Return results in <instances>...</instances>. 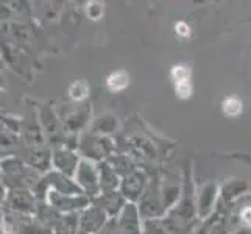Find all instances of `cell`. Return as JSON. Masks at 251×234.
Masks as SVG:
<instances>
[{
  "instance_id": "1",
  "label": "cell",
  "mask_w": 251,
  "mask_h": 234,
  "mask_svg": "<svg viewBox=\"0 0 251 234\" xmlns=\"http://www.w3.org/2000/svg\"><path fill=\"white\" fill-rule=\"evenodd\" d=\"M126 84H128V75H126L124 71L112 74V75L108 78V86H109V89H112V91H120V89H124Z\"/></svg>"
},
{
  "instance_id": "2",
  "label": "cell",
  "mask_w": 251,
  "mask_h": 234,
  "mask_svg": "<svg viewBox=\"0 0 251 234\" xmlns=\"http://www.w3.org/2000/svg\"><path fill=\"white\" fill-rule=\"evenodd\" d=\"M223 111H225V114H228V116H237L242 111V103L234 97L226 99L223 102Z\"/></svg>"
},
{
  "instance_id": "3",
  "label": "cell",
  "mask_w": 251,
  "mask_h": 234,
  "mask_svg": "<svg viewBox=\"0 0 251 234\" xmlns=\"http://www.w3.org/2000/svg\"><path fill=\"white\" fill-rule=\"evenodd\" d=\"M86 94H88V84L84 81H76L72 84L71 88V95L74 100H81L86 97Z\"/></svg>"
},
{
  "instance_id": "4",
  "label": "cell",
  "mask_w": 251,
  "mask_h": 234,
  "mask_svg": "<svg viewBox=\"0 0 251 234\" xmlns=\"http://www.w3.org/2000/svg\"><path fill=\"white\" fill-rule=\"evenodd\" d=\"M172 77H173V80L176 81V84H179V83H186V81H187V78H189V71H187V69H186L184 66H176V67H173Z\"/></svg>"
},
{
  "instance_id": "5",
  "label": "cell",
  "mask_w": 251,
  "mask_h": 234,
  "mask_svg": "<svg viewBox=\"0 0 251 234\" xmlns=\"http://www.w3.org/2000/svg\"><path fill=\"white\" fill-rule=\"evenodd\" d=\"M176 92L179 94V97H183V99L189 97V95H190V84L187 81L176 84Z\"/></svg>"
},
{
  "instance_id": "6",
  "label": "cell",
  "mask_w": 251,
  "mask_h": 234,
  "mask_svg": "<svg viewBox=\"0 0 251 234\" xmlns=\"http://www.w3.org/2000/svg\"><path fill=\"white\" fill-rule=\"evenodd\" d=\"M176 31H178V34H181V36H187V34H189V27L184 22H179V24H176Z\"/></svg>"
},
{
  "instance_id": "7",
  "label": "cell",
  "mask_w": 251,
  "mask_h": 234,
  "mask_svg": "<svg viewBox=\"0 0 251 234\" xmlns=\"http://www.w3.org/2000/svg\"><path fill=\"white\" fill-rule=\"evenodd\" d=\"M242 215H244V220L250 225V227H251V208H248V209H245L244 211V214H242Z\"/></svg>"
}]
</instances>
